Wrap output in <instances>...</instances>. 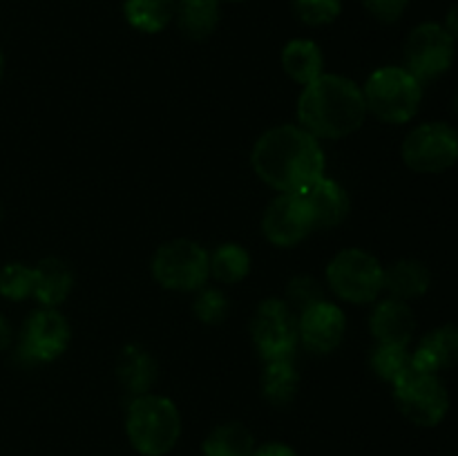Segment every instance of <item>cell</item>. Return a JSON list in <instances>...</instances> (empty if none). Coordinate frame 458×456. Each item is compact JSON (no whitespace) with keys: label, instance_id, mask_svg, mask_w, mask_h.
<instances>
[{"label":"cell","instance_id":"277c9868","mask_svg":"<svg viewBox=\"0 0 458 456\" xmlns=\"http://www.w3.org/2000/svg\"><path fill=\"white\" fill-rule=\"evenodd\" d=\"M365 106L385 123H407L419 112L423 88L405 67H380L367 79Z\"/></svg>","mask_w":458,"mask_h":456},{"label":"cell","instance_id":"603a6c76","mask_svg":"<svg viewBox=\"0 0 458 456\" xmlns=\"http://www.w3.org/2000/svg\"><path fill=\"white\" fill-rule=\"evenodd\" d=\"M204 456H253L255 438L242 423H224L206 436Z\"/></svg>","mask_w":458,"mask_h":456},{"label":"cell","instance_id":"d4e9b609","mask_svg":"<svg viewBox=\"0 0 458 456\" xmlns=\"http://www.w3.org/2000/svg\"><path fill=\"white\" fill-rule=\"evenodd\" d=\"M250 268V255L240 244H222L210 255V273L215 280L235 284L244 280Z\"/></svg>","mask_w":458,"mask_h":456},{"label":"cell","instance_id":"6da1fadb","mask_svg":"<svg viewBox=\"0 0 458 456\" xmlns=\"http://www.w3.org/2000/svg\"><path fill=\"white\" fill-rule=\"evenodd\" d=\"M253 168L280 192H304L325 177V152L302 125H277L258 139Z\"/></svg>","mask_w":458,"mask_h":456},{"label":"cell","instance_id":"52a82bcc","mask_svg":"<svg viewBox=\"0 0 458 456\" xmlns=\"http://www.w3.org/2000/svg\"><path fill=\"white\" fill-rule=\"evenodd\" d=\"M152 275L173 291H195L210 275V255L197 241L174 240L161 246L152 259Z\"/></svg>","mask_w":458,"mask_h":456},{"label":"cell","instance_id":"836d02e7","mask_svg":"<svg viewBox=\"0 0 458 456\" xmlns=\"http://www.w3.org/2000/svg\"><path fill=\"white\" fill-rule=\"evenodd\" d=\"M9 342H12V329H9L7 320L0 316V351H4L9 347Z\"/></svg>","mask_w":458,"mask_h":456},{"label":"cell","instance_id":"8d00e7d4","mask_svg":"<svg viewBox=\"0 0 458 456\" xmlns=\"http://www.w3.org/2000/svg\"><path fill=\"white\" fill-rule=\"evenodd\" d=\"M231 3H242V0H231Z\"/></svg>","mask_w":458,"mask_h":456},{"label":"cell","instance_id":"1f68e13d","mask_svg":"<svg viewBox=\"0 0 458 456\" xmlns=\"http://www.w3.org/2000/svg\"><path fill=\"white\" fill-rule=\"evenodd\" d=\"M253 456H298L295 454L293 447H289L286 443H267V445L262 447H255Z\"/></svg>","mask_w":458,"mask_h":456},{"label":"cell","instance_id":"ffe728a7","mask_svg":"<svg viewBox=\"0 0 458 456\" xmlns=\"http://www.w3.org/2000/svg\"><path fill=\"white\" fill-rule=\"evenodd\" d=\"M219 13V0H179L174 16L188 38L201 40L217 30Z\"/></svg>","mask_w":458,"mask_h":456},{"label":"cell","instance_id":"e0dca14e","mask_svg":"<svg viewBox=\"0 0 458 456\" xmlns=\"http://www.w3.org/2000/svg\"><path fill=\"white\" fill-rule=\"evenodd\" d=\"M74 286V275L72 268L63 259L47 258L34 268V298L43 307L54 308L63 304Z\"/></svg>","mask_w":458,"mask_h":456},{"label":"cell","instance_id":"8fae6325","mask_svg":"<svg viewBox=\"0 0 458 456\" xmlns=\"http://www.w3.org/2000/svg\"><path fill=\"white\" fill-rule=\"evenodd\" d=\"M70 344V325L54 308H40L25 320L18 353L27 362H52Z\"/></svg>","mask_w":458,"mask_h":456},{"label":"cell","instance_id":"4fadbf2b","mask_svg":"<svg viewBox=\"0 0 458 456\" xmlns=\"http://www.w3.org/2000/svg\"><path fill=\"white\" fill-rule=\"evenodd\" d=\"M344 329H347L344 313L340 311V307L327 302V300L300 313L298 335L311 353L325 356V353L334 351L343 342Z\"/></svg>","mask_w":458,"mask_h":456},{"label":"cell","instance_id":"83f0119b","mask_svg":"<svg viewBox=\"0 0 458 456\" xmlns=\"http://www.w3.org/2000/svg\"><path fill=\"white\" fill-rule=\"evenodd\" d=\"M343 0H293V12L304 25H329L340 16Z\"/></svg>","mask_w":458,"mask_h":456},{"label":"cell","instance_id":"2e32d148","mask_svg":"<svg viewBox=\"0 0 458 456\" xmlns=\"http://www.w3.org/2000/svg\"><path fill=\"white\" fill-rule=\"evenodd\" d=\"M454 365H458V325H445L429 331L411 356V367L429 374Z\"/></svg>","mask_w":458,"mask_h":456},{"label":"cell","instance_id":"f1b7e54d","mask_svg":"<svg viewBox=\"0 0 458 456\" xmlns=\"http://www.w3.org/2000/svg\"><path fill=\"white\" fill-rule=\"evenodd\" d=\"M286 300H289V304L295 311L302 313L307 311L309 307H313V304L322 302V300H325V293H322L320 284H318L313 277L298 275L289 282V286H286Z\"/></svg>","mask_w":458,"mask_h":456},{"label":"cell","instance_id":"4316f807","mask_svg":"<svg viewBox=\"0 0 458 456\" xmlns=\"http://www.w3.org/2000/svg\"><path fill=\"white\" fill-rule=\"evenodd\" d=\"M34 293V268L25 264H7L0 271V295L21 302Z\"/></svg>","mask_w":458,"mask_h":456},{"label":"cell","instance_id":"7402d4cb","mask_svg":"<svg viewBox=\"0 0 458 456\" xmlns=\"http://www.w3.org/2000/svg\"><path fill=\"white\" fill-rule=\"evenodd\" d=\"M177 12V0H125L123 16L134 30L157 34L165 30Z\"/></svg>","mask_w":458,"mask_h":456},{"label":"cell","instance_id":"30bf717a","mask_svg":"<svg viewBox=\"0 0 458 456\" xmlns=\"http://www.w3.org/2000/svg\"><path fill=\"white\" fill-rule=\"evenodd\" d=\"M405 63V70L419 80L437 79L454 63V38L443 25L423 22L407 38Z\"/></svg>","mask_w":458,"mask_h":456},{"label":"cell","instance_id":"5b68a950","mask_svg":"<svg viewBox=\"0 0 458 456\" xmlns=\"http://www.w3.org/2000/svg\"><path fill=\"white\" fill-rule=\"evenodd\" d=\"M392 384L394 401L410 423L419 427H434L445 418L450 410V396L437 374L410 365Z\"/></svg>","mask_w":458,"mask_h":456},{"label":"cell","instance_id":"74e56055","mask_svg":"<svg viewBox=\"0 0 458 456\" xmlns=\"http://www.w3.org/2000/svg\"><path fill=\"white\" fill-rule=\"evenodd\" d=\"M0 217H3V210H0Z\"/></svg>","mask_w":458,"mask_h":456},{"label":"cell","instance_id":"e575fe53","mask_svg":"<svg viewBox=\"0 0 458 456\" xmlns=\"http://www.w3.org/2000/svg\"><path fill=\"white\" fill-rule=\"evenodd\" d=\"M3 70H4V61H3V54H0V79H3Z\"/></svg>","mask_w":458,"mask_h":456},{"label":"cell","instance_id":"484cf974","mask_svg":"<svg viewBox=\"0 0 458 456\" xmlns=\"http://www.w3.org/2000/svg\"><path fill=\"white\" fill-rule=\"evenodd\" d=\"M411 365V356L407 347L401 344H380L369 353V367L378 378L394 383L407 367Z\"/></svg>","mask_w":458,"mask_h":456},{"label":"cell","instance_id":"ba28073f","mask_svg":"<svg viewBox=\"0 0 458 456\" xmlns=\"http://www.w3.org/2000/svg\"><path fill=\"white\" fill-rule=\"evenodd\" d=\"M250 334L259 356L267 362L291 360L298 347V320L282 300H264L250 322Z\"/></svg>","mask_w":458,"mask_h":456},{"label":"cell","instance_id":"f546056e","mask_svg":"<svg viewBox=\"0 0 458 456\" xmlns=\"http://www.w3.org/2000/svg\"><path fill=\"white\" fill-rule=\"evenodd\" d=\"M195 316L199 317L206 325H219V322L226 317L228 313V302L224 298L222 291L217 289H206L199 298L195 300V307H192Z\"/></svg>","mask_w":458,"mask_h":456},{"label":"cell","instance_id":"44dd1931","mask_svg":"<svg viewBox=\"0 0 458 456\" xmlns=\"http://www.w3.org/2000/svg\"><path fill=\"white\" fill-rule=\"evenodd\" d=\"M322 52L313 40L295 38L282 49V67L298 83L307 85L322 74Z\"/></svg>","mask_w":458,"mask_h":456},{"label":"cell","instance_id":"d6986e66","mask_svg":"<svg viewBox=\"0 0 458 456\" xmlns=\"http://www.w3.org/2000/svg\"><path fill=\"white\" fill-rule=\"evenodd\" d=\"M429 284H432V275L419 259H398L385 271L383 280V289H387L392 298L398 300L420 298L428 293Z\"/></svg>","mask_w":458,"mask_h":456},{"label":"cell","instance_id":"d6a6232c","mask_svg":"<svg viewBox=\"0 0 458 456\" xmlns=\"http://www.w3.org/2000/svg\"><path fill=\"white\" fill-rule=\"evenodd\" d=\"M445 30L450 31L452 38H458V4L447 12V21H445Z\"/></svg>","mask_w":458,"mask_h":456},{"label":"cell","instance_id":"3957f363","mask_svg":"<svg viewBox=\"0 0 458 456\" xmlns=\"http://www.w3.org/2000/svg\"><path fill=\"white\" fill-rule=\"evenodd\" d=\"M125 432L143 456H165L182 436V416L170 398L143 393L128 407Z\"/></svg>","mask_w":458,"mask_h":456},{"label":"cell","instance_id":"5bb4252c","mask_svg":"<svg viewBox=\"0 0 458 456\" xmlns=\"http://www.w3.org/2000/svg\"><path fill=\"white\" fill-rule=\"evenodd\" d=\"M371 334L380 344H401L407 347L414 335L416 317L411 308L403 300L387 298L376 304L371 313Z\"/></svg>","mask_w":458,"mask_h":456},{"label":"cell","instance_id":"7c38bea8","mask_svg":"<svg viewBox=\"0 0 458 456\" xmlns=\"http://www.w3.org/2000/svg\"><path fill=\"white\" fill-rule=\"evenodd\" d=\"M316 228L307 199L300 192H282L267 208L262 231L276 246H295Z\"/></svg>","mask_w":458,"mask_h":456},{"label":"cell","instance_id":"8992f818","mask_svg":"<svg viewBox=\"0 0 458 456\" xmlns=\"http://www.w3.org/2000/svg\"><path fill=\"white\" fill-rule=\"evenodd\" d=\"M327 280L338 298L365 304L378 298V293L383 291L385 268L367 250L347 249L329 262Z\"/></svg>","mask_w":458,"mask_h":456},{"label":"cell","instance_id":"4dcf8cb0","mask_svg":"<svg viewBox=\"0 0 458 456\" xmlns=\"http://www.w3.org/2000/svg\"><path fill=\"white\" fill-rule=\"evenodd\" d=\"M410 0H365L367 12L383 22H394L403 16Z\"/></svg>","mask_w":458,"mask_h":456},{"label":"cell","instance_id":"ac0fdd59","mask_svg":"<svg viewBox=\"0 0 458 456\" xmlns=\"http://www.w3.org/2000/svg\"><path fill=\"white\" fill-rule=\"evenodd\" d=\"M116 374H119L125 392L132 393L134 398L143 396V393L150 392L152 383L157 378V362L148 349L139 347V344H128L119 353Z\"/></svg>","mask_w":458,"mask_h":456},{"label":"cell","instance_id":"cb8c5ba5","mask_svg":"<svg viewBox=\"0 0 458 456\" xmlns=\"http://www.w3.org/2000/svg\"><path fill=\"white\" fill-rule=\"evenodd\" d=\"M300 387V376L291 360L267 362L262 374V396L273 407H286L293 402Z\"/></svg>","mask_w":458,"mask_h":456},{"label":"cell","instance_id":"9a60e30c","mask_svg":"<svg viewBox=\"0 0 458 456\" xmlns=\"http://www.w3.org/2000/svg\"><path fill=\"white\" fill-rule=\"evenodd\" d=\"M307 199L316 228H334L349 215V195L334 179H318L313 186L300 192Z\"/></svg>","mask_w":458,"mask_h":456},{"label":"cell","instance_id":"d590c367","mask_svg":"<svg viewBox=\"0 0 458 456\" xmlns=\"http://www.w3.org/2000/svg\"><path fill=\"white\" fill-rule=\"evenodd\" d=\"M454 112L458 114V94L454 97Z\"/></svg>","mask_w":458,"mask_h":456},{"label":"cell","instance_id":"7a4b0ae2","mask_svg":"<svg viewBox=\"0 0 458 456\" xmlns=\"http://www.w3.org/2000/svg\"><path fill=\"white\" fill-rule=\"evenodd\" d=\"M367 116L362 89L338 74H320L304 85L298 101V119L313 137L343 139L356 132Z\"/></svg>","mask_w":458,"mask_h":456},{"label":"cell","instance_id":"9c48e42d","mask_svg":"<svg viewBox=\"0 0 458 456\" xmlns=\"http://www.w3.org/2000/svg\"><path fill=\"white\" fill-rule=\"evenodd\" d=\"M403 159L416 173H443L458 161V134L447 123H425L403 143Z\"/></svg>","mask_w":458,"mask_h":456}]
</instances>
